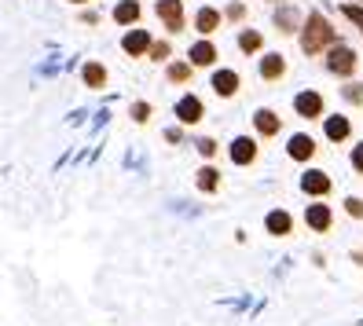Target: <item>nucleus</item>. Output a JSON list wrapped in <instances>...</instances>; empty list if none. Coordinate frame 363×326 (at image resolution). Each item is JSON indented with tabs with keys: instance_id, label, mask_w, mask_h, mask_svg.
<instances>
[{
	"instance_id": "obj_23",
	"label": "nucleus",
	"mask_w": 363,
	"mask_h": 326,
	"mask_svg": "<svg viewBox=\"0 0 363 326\" xmlns=\"http://www.w3.org/2000/svg\"><path fill=\"white\" fill-rule=\"evenodd\" d=\"M199 187H202V191H217V187H220V172L206 165V169L199 172Z\"/></svg>"
},
{
	"instance_id": "obj_3",
	"label": "nucleus",
	"mask_w": 363,
	"mask_h": 326,
	"mask_svg": "<svg viewBox=\"0 0 363 326\" xmlns=\"http://www.w3.org/2000/svg\"><path fill=\"white\" fill-rule=\"evenodd\" d=\"M155 11H158V18L165 23L169 33H180L184 30V0H158Z\"/></svg>"
},
{
	"instance_id": "obj_26",
	"label": "nucleus",
	"mask_w": 363,
	"mask_h": 326,
	"mask_svg": "<svg viewBox=\"0 0 363 326\" xmlns=\"http://www.w3.org/2000/svg\"><path fill=\"white\" fill-rule=\"evenodd\" d=\"M147 55H151L155 62H162V59H169V45H165V40H155V45H151V52H147Z\"/></svg>"
},
{
	"instance_id": "obj_16",
	"label": "nucleus",
	"mask_w": 363,
	"mask_h": 326,
	"mask_svg": "<svg viewBox=\"0 0 363 326\" xmlns=\"http://www.w3.org/2000/svg\"><path fill=\"white\" fill-rule=\"evenodd\" d=\"M195 30H199L202 37L217 33V30H220V11H217V8H199V15H195Z\"/></svg>"
},
{
	"instance_id": "obj_11",
	"label": "nucleus",
	"mask_w": 363,
	"mask_h": 326,
	"mask_svg": "<svg viewBox=\"0 0 363 326\" xmlns=\"http://www.w3.org/2000/svg\"><path fill=\"white\" fill-rule=\"evenodd\" d=\"M290 158L294 162H308L312 154H315V140L312 136H305V133H297V136H290Z\"/></svg>"
},
{
	"instance_id": "obj_10",
	"label": "nucleus",
	"mask_w": 363,
	"mask_h": 326,
	"mask_svg": "<svg viewBox=\"0 0 363 326\" xmlns=\"http://www.w3.org/2000/svg\"><path fill=\"white\" fill-rule=\"evenodd\" d=\"M187 59H191V67H213L217 62V48H213V40H199V45H191Z\"/></svg>"
},
{
	"instance_id": "obj_25",
	"label": "nucleus",
	"mask_w": 363,
	"mask_h": 326,
	"mask_svg": "<svg viewBox=\"0 0 363 326\" xmlns=\"http://www.w3.org/2000/svg\"><path fill=\"white\" fill-rule=\"evenodd\" d=\"M341 96H345L349 103H356V106H359V103H363V84H359V81H349L345 89H341Z\"/></svg>"
},
{
	"instance_id": "obj_30",
	"label": "nucleus",
	"mask_w": 363,
	"mask_h": 326,
	"mask_svg": "<svg viewBox=\"0 0 363 326\" xmlns=\"http://www.w3.org/2000/svg\"><path fill=\"white\" fill-rule=\"evenodd\" d=\"M199 154L202 158H213V154H217V143H213V140H199Z\"/></svg>"
},
{
	"instance_id": "obj_14",
	"label": "nucleus",
	"mask_w": 363,
	"mask_h": 326,
	"mask_svg": "<svg viewBox=\"0 0 363 326\" xmlns=\"http://www.w3.org/2000/svg\"><path fill=\"white\" fill-rule=\"evenodd\" d=\"M286 74V59L279 55V52H268L264 59H261V77L264 81H279Z\"/></svg>"
},
{
	"instance_id": "obj_29",
	"label": "nucleus",
	"mask_w": 363,
	"mask_h": 326,
	"mask_svg": "<svg viewBox=\"0 0 363 326\" xmlns=\"http://www.w3.org/2000/svg\"><path fill=\"white\" fill-rule=\"evenodd\" d=\"M345 213L356 216V220H363V202H359V198H349V202H345Z\"/></svg>"
},
{
	"instance_id": "obj_20",
	"label": "nucleus",
	"mask_w": 363,
	"mask_h": 326,
	"mask_svg": "<svg viewBox=\"0 0 363 326\" xmlns=\"http://www.w3.org/2000/svg\"><path fill=\"white\" fill-rule=\"evenodd\" d=\"M264 227H268L272 235H290L294 220H290V213H283V209H275V213H268V220H264Z\"/></svg>"
},
{
	"instance_id": "obj_22",
	"label": "nucleus",
	"mask_w": 363,
	"mask_h": 326,
	"mask_svg": "<svg viewBox=\"0 0 363 326\" xmlns=\"http://www.w3.org/2000/svg\"><path fill=\"white\" fill-rule=\"evenodd\" d=\"M191 70H195V67H191V62H169V70H165V77L173 81V84H184V81L191 77Z\"/></svg>"
},
{
	"instance_id": "obj_13",
	"label": "nucleus",
	"mask_w": 363,
	"mask_h": 326,
	"mask_svg": "<svg viewBox=\"0 0 363 326\" xmlns=\"http://www.w3.org/2000/svg\"><path fill=\"white\" fill-rule=\"evenodd\" d=\"M253 128H257L261 136H279L283 121H279V114H275V111H257V114H253Z\"/></svg>"
},
{
	"instance_id": "obj_12",
	"label": "nucleus",
	"mask_w": 363,
	"mask_h": 326,
	"mask_svg": "<svg viewBox=\"0 0 363 326\" xmlns=\"http://www.w3.org/2000/svg\"><path fill=\"white\" fill-rule=\"evenodd\" d=\"M253 158H257V143H253L250 136H239L231 143V162L235 165H250Z\"/></svg>"
},
{
	"instance_id": "obj_32",
	"label": "nucleus",
	"mask_w": 363,
	"mask_h": 326,
	"mask_svg": "<svg viewBox=\"0 0 363 326\" xmlns=\"http://www.w3.org/2000/svg\"><path fill=\"white\" fill-rule=\"evenodd\" d=\"M74 4H84V0H74Z\"/></svg>"
},
{
	"instance_id": "obj_2",
	"label": "nucleus",
	"mask_w": 363,
	"mask_h": 326,
	"mask_svg": "<svg viewBox=\"0 0 363 326\" xmlns=\"http://www.w3.org/2000/svg\"><path fill=\"white\" fill-rule=\"evenodd\" d=\"M356 67H359V55H356L349 45H341V40H337L334 48H327V70H330L334 77H352Z\"/></svg>"
},
{
	"instance_id": "obj_8",
	"label": "nucleus",
	"mask_w": 363,
	"mask_h": 326,
	"mask_svg": "<svg viewBox=\"0 0 363 326\" xmlns=\"http://www.w3.org/2000/svg\"><path fill=\"white\" fill-rule=\"evenodd\" d=\"M301 191L312 194V198H323V194L330 191V176H327V172H319V169H308L301 176Z\"/></svg>"
},
{
	"instance_id": "obj_31",
	"label": "nucleus",
	"mask_w": 363,
	"mask_h": 326,
	"mask_svg": "<svg viewBox=\"0 0 363 326\" xmlns=\"http://www.w3.org/2000/svg\"><path fill=\"white\" fill-rule=\"evenodd\" d=\"M352 169H356V172H363V143H359V147H352Z\"/></svg>"
},
{
	"instance_id": "obj_18",
	"label": "nucleus",
	"mask_w": 363,
	"mask_h": 326,
	"mask_svg": "<svg viewBox=\"0 0 363 326\" xmlns=\"http://www.w3.org/2000/svg\"><path fill=\"white\" fill-rule=\"evenodd\" d=\"M81 81L89 84V89H103V84H106V67H103V62H84Z\"/></svg>"
},
{
	"instance_id": "obj_28",
	"label": "nucleus",
	"mask_w": 363,
	"mask_h": 326,
	"mask_svg": "<svg viewBox=\"0 0 363 326\" xmlns=\"http://www.w3.org/2000/svg\"><path fill=\"white\" fill-rule=\"evenodd\" d=\"M133 118L147 121V118H151V103H133Z\"/></svg>"
},
{
	"instance_id": "obj_7",
	"label": "nucleus",
	"mask_w": 363,
	"mask_h": 326,
	"mask_svg": "<svg viewBox=\"0 0 363 326\" xmlns=\"http://www.w3.org/2000/svg\"><path fill=\"white\" fill-rule=\"evenodd\" d=\"M209 84H213V92H217L220 99H231L235 92H239V84H242V81H239V74H235V70H217Z\"/></svg>"
},
{
	"instance_id": "obj_24",
	"label": "nucleus",
	"mask_w": 363,
	"mask_h": 326,
	"mask_svg": "<svg viewBox=\"0 0 363 326\" xmlns=\"http://www.w3.org/2000/svg\"><path fill=\"white\" fill-rule=\"evenodd\" d=\"M341 15H345L349 23H356V30L363 33V4H341Z\"/></svg>"
},
{
	"instance_id": "obj_21",
	"label": "nucleus",
	"mask_w": 363,
	"mask_h": 326,
	"mask_svg": "<svg viewBox=\"0 0 363 326\" xmlns=\"http://www.w3.org/2000/svg\"><path fill=\"white\" fill-rule=\"evenodd\" d=\"M239 48H242L246 55H257V52L264 48V37H261L257 30H242V33H239Z\"/></svg>"
},
{
	"instance_id": "obj_4",
	"label": "nucleus",
	"mask_w": 363,
	"mask_h": 326,
	"mask_svg": "<svg viewBox=\"0 0 363 326\" xmlns=\"http://www.w3.org/2000/svg\"><path fill=\"white\" fill-rule=\"evenodd\" d=\"M301 26H305V18H301V11H297L294 4L275 8V30L279 33H301Z\"/></svg>"
},
{
	"instance_id": "obj_19",
	"label": "nucleus",
	"mask_w": 363,
	"mask_h": 326,
	"mask_svg": "<svg viewBox=\"0 0 363 326\" xmlns=\"http://www.w3.org/2000/svg\"><path fill=\"white\" fill-rule=\"evenodd\" d=\"M305 220H308V227H312V231H327L334 216H330V209H327V206H308Z\"/></svg>"
},
{
	"instance_id": "obj_17",
	"label": "nucleus",
	"mask_w": 363,
	"mask_h": 326,
	"mask_svg": "<svg viewBox=\"0 0 363 326\" xmlns=\"http://www.w3.org/2000/svg\"><path fill=\"white\" fill-rule=\"evenodd\" d=\"M327 140L330 143H341V140H349V133H352V125H349V118H341V114H334V118H327Z\"/></svg>"
},
{
	"instance_id": "obj_1",
	"label": "nucleus",
	"mask_w": 363,
	"mask_h": 326,
	"mask_svg": "<svg viewBox=\"0 0 363 326\" xmlns=\"http://www.w3.org/2000/svg\"><path fill=\"white\" fill-rule=\"evenodd\" d=\"M297 37H301V52L305 55H319V52H327V48L337 45V30L330 26V18L323 11H312Z\"/></svg>"
},
{
	"instance_id": "obj_27",
	"label": "nucleus",
	"mask_w": 363,
	"mask_h": 326,
	"mask_svg": "<svg viewBox=\"0 0 363 326\" xmlns=\"http://www.w3.org/2000/svg\"><path fill=\"white\" fill-rule=\"evenodd\" d=\"M224 15L231 18V23H242V18H246V4H228Z\"/></svg>"
},
{
	"instance_id": "obj_5",
	"label": "nucleus",
	"mask_w": 363,
	"mask_h": 326,
	"mask_svg": "<svg viewBox=\"0 0 363 326\" xmlns=\"http://www.w3.org/2000/svg\"><path fill=\"white\" fill-rule=\"evenodd\" d=\"M151 45H155V40H151V33H147V30H129V33H125V40H121L125 55H133V59L147 55V52H151Z\"/></svg>"
},
{
	"instance_id": "obj_9",
	"label": "nucleus",
	"mask_w": 363,
	"mask_h": 326,
	"mask_svg": "<svg viewBox=\"0 0 363 326\" xmlns=\"http://www.w3.org/2000/svg\"><path fill=\"white\" fill-rule=\"evenodd\" d=\"M202 114H206V106H202L199 96H184V99L177 103V118H180L184 125H199Z\"/></svg>"
},
{
	"instance_id": "obj_6",
	"label": "nucleus",
	"mask_w": 363,
	"mask_h": 326,
	"mask_svg": "<svg viewBox=\"0 0 363 326\" xmlns=\"http://www.w3.org/2000/svg\"><path fill=\"white\" fill-rule=\"evenodd\" d=\"M294 111L297 114H301V118H323V96H319V92H301V96H297L294 99Z\"/></svg>"
},
{
	"instance_id": "obj_15",
	"label": "nucleus",
	"mask_w": 363,
	"mask_h": 326,
	"mask_svg": "<svg viewBox=\"0 0 363 326\" xmlns=\"http://www.w3.org/2000/svg\"><path fill=\"white\" fill-rule=\"evenodd\" d=\"M140 0H121V4L114 8V23L118 26H136L140 23Z\"/></svg>"
}]
</instances>
